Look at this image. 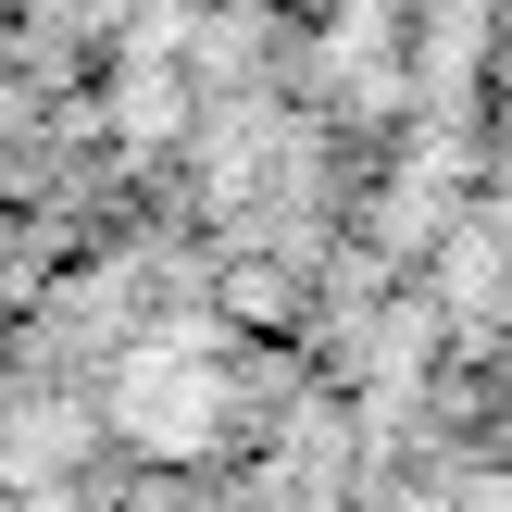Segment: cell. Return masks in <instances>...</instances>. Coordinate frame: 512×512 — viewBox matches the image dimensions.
<instances>
[{
  "mask_svg": "<svg viewBox=\"0 0 512 512\" xmlns=\"http://www.w3.org/2000/svg\"><path fill=\"white\" fill-rule=\"evenodd\" d=\"M113 438L150 450V463H188V450L225 438V350L200 338V325H163V338L125 350V375H113Z\"/></svg>",
  "mask_w": 512,
  "mask_h": 512,
  "instance_id": "6da1fadb",
  "label": "cell"
}]
</instances>
